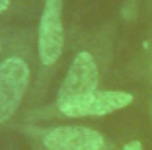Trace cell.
<instances>
[{
	"label": "cell",
	"mask_w": 152,
	"mask_h": 150,
	"mask_svg": "<svg viewBox=\"0 0 152 150\" xmlns=\"http://www.w3.org/2000/svg\"><path fill=\"white\" fill-rule=\"evenodd\" d=\"M98 84H99L98 64H96L92 55L82 51L74 57V61H72L70 68H68L66 76L63 80V86L58 90V97H57V107L61 109L64 105L76 103L84 97L96 94Z\"/></svg>",
	"instance_id": "6da1fadb"
},
{
	"label": "cell",
	"mask_w": 152,
	"mask_h": 150,
	"mask_svg": "<svg viewBox=\"0 0 152 150\" xmlns=\"http://www.w3.org/2000/svg\"><path fill=\"white\" fill-rule=\"evenodd\" d=\"M29 82V66L18 57H10L0 64V123L18 111Z\"/></svg>",
	"instance_id": "7a4b0ae2"
},
{
	"label": "cell",
	"mask_w": 152,
	"mask_h": 150,
	"mask_svg": "<svg viewBox=\"0 0 152 150\" xmlns=\"http://www.w3.org/2000/svg\"><path fill=\"white\" fill-rule=\"evenodd\" d=\"M0 49H2V45H0Z\"/></svg>",
	"instance_id": "ba28073f"
},
{
	"label": "cell",
	"mask_w": 152,
	"mask_h": 150,
	"mask_svg": "<svg viewBox=\"0 0 152 150\" xmlns=\"http://www.w3.org/2000/svg\"><path fill=\"white\" fill-rule=\"evenodd\" d=\"M64 47L63 0H47L39 22V59L51 66L61 59Z\"/></svg>",
	"instance_id": "3957f363"
},
{
	"label": "cell",
	"mask_w": 152,
	"mask_h": 150,
	"mask_svg": "<svg viewBox=\"0 0 152 150\" xmlns=\"http://www.w3.org/2000/svg\"><path fill=\"white\" fill-rule=\"evenodd\" d=\"M8 6H10V0H0V14L4 12V10L8 8Z\"/></svg>",
	"instance_id": "52a82bcc"
},
{
	"label": "cell",
	"mask_w": 152,
	"mask_h": 150,
	"mask_svg": "<svg viewBox=\"0 0 152 150\" xmlns=\"http://www.w3.org/2000/svg\"><path fill=\"white\" fill-rule=\"evenodd\" d=\"M133 103V96L127 92H96L80 102L61 107V113L66 117H88V115H107L119 111Z\"/></svg>",
	"instance_id": "5b68a950"
},
{
	"label": "cell",
	"mask_w": 152,
	"mask_h": 150,
	"mask_svg": "<svg viewBox=\"0 0 152 150\" xmlns=\"http://www.w3.org/2000/svg\"><path fill=\"white\" fill-rule=\"evenodd\" d=\"M43 144L49 150H103L105 140L88 127H57L43 137Z\"/></svg>",
	"instance_id": "277c9868"
},
{
	"label": "cell",
	"mask_w": 152,
	"mask_h": 150,
	"mask_svg": "<svg viewBox=\"0 0 152 150\" xmlns=\"http://www.w3.org/2000/svg\"><path fill=\"white\" fill-rule=\"evenodd\" d=\"M123 150H142V146H140L139 140H131V142H127V144H125V148H123Z\"/></svg>",
	"instance_id": "8992f818"
}]
</instances>
